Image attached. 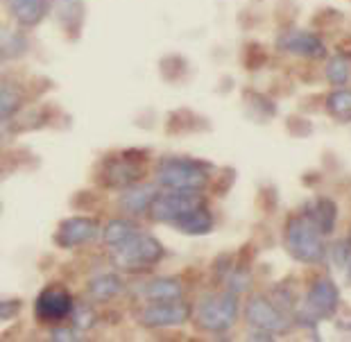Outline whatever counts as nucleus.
Returning <instances> with one entry per match:
<instances>
[{
  "label": "nucleus",
  "mask_w": 351,
  "mask_h": 342,
  "mask_svg": "<svg viewBox=\"0 0 351 342\" xmlns=\"http://www.w3.org/2000/svg\"><path fill=\"white\" fill-rule=\"evenodd\" d=\"M55 14L64 27L77 29L82 16H84V5H82V0H55Z\"/></svg>",
  "instance_id": "obj_19"
},
{
  "label": "nucleus",
  "mask_w": 351,
  "mask_h": 342,
  "mask_svg": "<svg viewBox=\"0 0 351 342\" xmlns=\"http://www.w3.org/2000/svg\"><path fill=\"white\" fill-rule=\"evenodd\" d=\"M156 182L168 191L199 193L208 182V173H206V166L202 161L168 157V159H161V163H159Z\"/></svg>",
  "instance_id": "obj_2"
},
{
  "label": "nucleus",
  "mask_w": 351,
  "mask_h": 342,
  "mask_svg": "<svg viewBox=\"0 0 351 342\" xmlns=\"http://www.w3.org/2000/svg\"><path fill=\"white\" fill-rule=\"evenodd\" d=\"M328 114L335 116L338 121H351V91L349 88H338L326 98Z\"/></svg>",
  "instance_id": "obj_21"
},
{
  "label": "nucleus",
  "mask_w": 351,
  "mask_h": 342,
  "mask_svg": "<svg viewBox=\"0 0 351 342\" xmlns=\"http://www.w3.org/2000/svg\"><path fill=\"white\" fill-rule=\"evenodd\" d=\"M7 5H10L14 19L25 27L36 25L50 10V0H7Z\"/></svg>",
  "instance_id": "obj_13"
},
{
  "label": "nucleus",
  "mask_w": 351,
  "mask_h": 342,
  "mask_svg": "<svg viewBox=\"0 0 351 342\" xmlns=\"http://www.w3.org/2000/svg\"><path fill=\"white\" fill-rule=\"evenodd\" d=\"M19 107H21V93L12 84H3V91H0V114H3L5 121H10L16 114Z\"/></svg>",
  "instance_id": "obj_23"
},
{
  "label": "nucleus",
  "mask_w": 351,
  "mask_h": 342,
  "mask_svg": "<svg viewBox=\"0 0 351 342\" xmlns=\"http://www.w3.org/2000/svg\"><path fill=\"white\" fill-rule=\"evenodd\" d=\"M250 281H252L250 272L245 270L243 265L234 267V270H231V274H229V288H231V293L241 295L243 290H247V288H250Z\"/></svg>",
  "instance_id": "obj_25"
},
{
  "label": "nucleus",
  "mask_w": 351,
  "mask_h": 342,
  "mask_svg": "<svg viewBox=\"0 0 351 342\" xmlns=\"http://www.w3.org/2000/svg\"><path fill=\"white\" fill-rule=\"evenodd\" d=\"M134 232H136V227H134L130 220L116 218L104 227V243L109 245V249H114V247H118V245H123Z\"/></svg>",
  "instance_id": "obj_20"
},
{
  "label": "nucleus",
  "mask_w": 351,
  "mask_h": 342,
  "mask_svg": "<svg viewBox=\"0 0 351 342\" xmlns=\"http://www.w3.org/2000/svg\"><path fill=\"white\" fill-rule=\"evenodd\" d=\"M308 215L313 218V222L322 229V234H331L335 227V220H338V206H335L333 199L322 197V199H317L315 206L308 211Z\"/></svg>",
  "instance_id": "obj_18"
},
{
  "label": "nucleus",
  "mask_w": 351,
  "mask_h": 342,
  "mask_svg": "<svg viewBox=\"0 0 351 342\" xmlns=\"http://www.w3.org/2000/svg\"><path fill=\"white\" fill-rule=\"evenodd\" d=\"M238 317V295L227 293L218 297H206L197 306V324L211 333H222L234 326Z\"/></svg>",
  "instance_id": "obj_4"
},
{
  "label": "nucleus",
  "mask_w": 351,
  "mask_h": 342,
  "mask_svg": "<svg viewBox=\"0 0 351 342\" xmlns=\"http://www.w3.org/2000/svg\"><path fill=\"white\" fill-rule=\"evenodd\" d=\"M145 157L138 152H123L121 157H109L102 163L100 180L109 188H130L143 177Z\"/></svg>",
  "instance_id": "obj_6"
},
{
  "label": "nucleus",
  "mask_w": 351,
  "mask_h": 342,
  "mask_svg": "<svg viewBox=\"0 0 351 342\" xmlns=\"http://www.w3.org/2000/svg\"><path fill=\"white\" fill-rule=\"evenodd\" d=\"M73 308H75V304H73V297L64 286L43 288L34 302L36 317L41 322H62L64 317L73 315Z\"/></svg>",
  "instance_id": "obj_8"
},
{
  "label": "nucleus",
  "mask_w": 351,
  "mask_h": 342,
  "mask_svg": "<svg viewBox=\"0 0 351 342\" xmlns=\"http://www.w3.org/2000/svg\"><path fill=\"white\" fill-rule=\"evenodd\" d=\"M27 50L25 36H21V32H5L3 36V55L5 57H19Z\"/></svg>",
  "instance_id": "obj_24"
},
{
  "label": "nucleus",
  "mask_w": 351,
  "mask_h": 342,
  "mask_svg": "<svg viewBox=\"0 0 351 342\" xmlns=\"http://www.w3.org/2000/svg\"><path fill=\"white\" fill-rule=\"evenodd\" d=\"M121 290H123V281L118 274H100V277H95L91 279V284H88V293H91L93 300H98V302H109V300H114L116 295H121Z\"/></svg>",
  "instance_id": "obj_17"
},
{
  "label": "nucleus",
  "mask_w": 351,
  "mask_h": 342,
  "mask_svg": "<svg viewBox=\"0 0 351 342\" xmlns=\"http://www.w3.org/2000/svg\"><path fill=\"white\" fill-rule=\"evenodd\" d=\"M114 263L125 267V270H141V267H150L156 261L163 258V247L150 234H141L138 229L134 232L123 245L111 249Z\"/></svg>",
  "instance_id": "obj_3"
},
{
  "label": "nucleus",
  "mask_w": 351,
  "mask_h": 342,
  "mask_svg": "<svg viewBox=\"0 0 351 342\" xmlns=\"http://www.w3.org/2000/svg\"><path fill=\"white\" fill-rule=\"evenodd\" d=\"M73 322H75L77 329L86 331L91 329V326L95 324V313L91 306H86V304H80V306L73 308Z\"/></svg>",
  "instance_id": "obj_26"
},
{
  "label": "nucleus",
  "mask_w": 351,
  "mask_h": 342,
  "mask_svg": "<svg viewBox=\"0 0 351 342\" xmlns=\"http://www.w3.org/2000/svg\"><path fill=\"white\" fill-rule=\"evenodd\" d=\"M177 229L184 234H189V236L208 234L213 229V215L208 213L204 206H199V209L191 211L189 215H184V218L177 222Z\"/></svg>",
  "instance_id": "obj_16"
},
{
  "label": "nucleus",
  "mask_w": 351,
  "mask_h": 342,
  "mask_svg": "<svg viewBox=\"0 0 351 342\" xmlns=\"http://www.w3.org/2000/svg\"><path fill=\"white\" fill-rule=\"evenodd\" d=\"M245 317L252 326L272 333H286L290 329V319L283 313V308L267 297H252L245 306Z\"/></svg>",
  "instance_id": "obj_7"
},
{
  "label": "nucleus",
  "mask_w": 351,
  "mask_h": 342,
  "mask_svg": "<svg viewBox=\"0 0 351 342\" xmlns=\"http://www.w3.org/2000/svg\"><path fill=\"white\" fill-rule=\"evenodd\" d=\"M349 75H351V64L345 55H335L328 59L326 64V77L331 84L335 86H345L349 82Z\"/></svg>",
  "instance_id": "obj_22"
},
{
  "label": "nucleus",
  "mask_w": 351,
  "mask_h": 342,
  "mask_svg": "<svg viewBox=\"0 0 351 342\" xmlns=\"http://www.w3.org/2000/svg\"><path fill=\"white\" fill-rule=\"evenodd\" d=\"M52 340H59V342H75V340H80V336H77V331L75 329H55L52 331Z\"/></svg>",
  "instance_id": "obj_28"
},
{
  "label": "nucleus",
  "mask_w": 351,
  "mask_h": 342,
  "mask_svg": "<svg viewBox=\"0 0 351 342\" xmlns=\"http://www.w3.org/2000/svg\"><path fill=\"white\" fill-rule=\"evenodd\" d=\"M204 206V199L199 197V193L191 191H168V193H156L150 206V218L156 222H177L189 215L191 211Z\"/></svg>",
  "instance_id": "obj_5"
},
{
  "label": "nucleus",
  "mask_w": 351,
  "mask_h": 342,
  "mask_svg": "<svg viewBox=\"0 0 351 342\" xmlns=\"http://www.w3.org/2000/svg\"><path fill=\"white\" fill-rule=\"evenodd\" d=\"M154 197H156V191L152 186H130V188H125L121 197V209L130 215H141V213L150 211Z\"/></svg>",
  "instance_id": "obj_14"
},
{
  "label": "nucleus",
  "mask_w": 351,
  "mask_h": 342,
  "mask_svg": "<svg viewBox=\"0 0 351 342\" xmlns=\"http://www.w3.org/2000/svg\"><path fill=\"white\" fill-rule=\"evenodd\" d=\"M349 279H351V261H349Z\"/></svg>",
  "instance_id": "obj_29"
},
{
  "label": "nucleus",
  "mask_w": 351,
  "mask_h": 342,
  "mask_svg": "<svg viewBox=\"0 0 351 342\" xmlns=\"http://www.w3.org/2000/svg\"><path fill=\"white\" fill-rule=\"evenodd\" d=\"M322 229H319L308 213L295 215L288 220L286 229V243L288 249L297 261L302 263H319L326 254L324 241H322Z\"/></svg>",
  "instance_id": "obj_1"
},
{
  "label": "nucleus",
  "mask_w": 351,
  "mask_h": 342,
  "mask_svg": "<svg viewBox=\"0 0 351 342\" xmlns=\"http://www.w3.org/2000/svg\"><path fill=\"white\" fill-rule=\"evenodd\" d=\"M98 236V222L91 218H69L59 225V232L55 234V243L59 247L71 249L77 247V245L91 243Z\"/></svg>",
  "instance_id": "obj_10"
},
{
  "label": "nucleus",
  "mask_w": 351,
  "mask_h": 342,
  "mask_svg": "<svg viewBox=\"0 0 351 342\" xmlns=\"http://www.w3.org/2000/svg\"><path fill=\"white\" fill-rule=\"evenodd\" d=\"M279 48L286 50V53H293L300 57H311V59L324 57V53H326L322 39L313 32H306V29H288L286 34H281Z\"/></svg>",
  "instance_id": "obj_12"
},
{
  "label": "nucleus",
  "mask_w": 351,
  "mask_h": 342,
  "mask_svg": "<svg viewBox=\"0 0 351 342\" xmlns=\"http://www.w3.org/2000/svg\"><path fill=\"white\" fill-rule=\"evenodd\" d=\"M21 310V302L19 300H5L3 306H0V317L3 319H12Z\"/></svg>",
  "instance_id": "obj_27"
},
{
  "label": "nucleus",
  "mask_w": 351,
  "mask_h": 342,
  "mask_svg": "<svg viewBox=\"0 0 351 342\" xmlns=\"http://www.w3.org/2000/svg\"><path fill=\"white\" fill-rule=\"evenodd\" d=\"M340 304V290L331 279H317L308 290V300H306V310L317 319L328 317L335 313Z\"/></svg>",
  "instance_id": "obj_9"
},
{
  "label": "nucleus",
  "mask_w": 351,
  "mask_h": 342,
  "mask_svg": "<svg viewBox=\"0 0 351 342\" xmlns=\"http://www.w3.org/2000/svg\"><path fill=\"white\" fill-rule=\"evenodd\" d=\"M184 288L177 279H154L143 288L145 300L150 302H179Z\"/></svg>",
  "instance_id": "obj_15"
},
{
  "label": "nucleus",
  "mask_w": 351,
  "mask_h": 342,
  "mask_svg": "<svg viewBox=\"0 0 351 342\" xmlns=\"http://www.w3.org/2000/svg\"><path fill=\"white\" fill-rule=\"evenodd\" d=\"M189 306L182 302H156L154 306L141 313V322L150 329H163V326H177L189 319Z\"/></svg>",
  "instance_id": "obj_11"
}]
</instances>
